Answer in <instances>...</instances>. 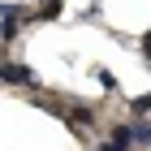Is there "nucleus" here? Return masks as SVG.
Segmentation results:
<instances>
[{"label": "nucleus", "instance_id": "obj_1", "mask_svg": "<svg viewBox=\"0 0 151 151\" xmlns=\"http://www.w3.org/2000/svg\"><path fill=\"white\" fill-rule=\"evenodd\" d=\"M26 17H35V13H26V4H4V9H0V43L17 39V30H22Z\"/></svg>", "mask_w": 151, "mask_h": 151}, {"label": "nucleus", "instance_id": "obj_2", "mask_svg": "<svg viewBox=\"0 0 151 151\" xmlns=\"http://www.w3.org/2000/svg\"><path fill=\"white\" fill-rule=\"evenodd\" d=\"M0 82H4V86H26V91H35V73H30V65H22V60H0Z\"/></svg>", "mask_w": 151, "mask_h": 151}, {"label": "nucleus", "instance_id": "obj_3", "mask_svg": "<svg viewBox=\"0 0 151 151\" xmlns=\"http://www.w3.org/2000/svg\"><path fill=\"white\" fill-rule=\"evenodd\" d=\"M60 4H65V0H43V9H35V22H56Z\"/></svg>", "mask_w": 151, "mask_h": 151}, {"label": "nucleus", "instance_id": "obj_4", "mask_svg": "<svg viewBox=\"0 0 151 151\" xmlns=\"http://www.w3.org/2000/svg\"><path fill=\"white\" fill-rule=\"evenodd\" d=\"M108 138L121 142V147H129V142H134V129H129V125H112V134H108Z\"/></svg>", "mask_w": 151, "mask_h": 151}, {"label": "nucleus", "instance_id": "obj_5", "mask_svg": "<svg viewBox=\"0 0 151 151\" xmlns=\"http://www.w3.org/2000/svg\"><path fill=\"white\" fill-rule=\"evenodd\" d=\"M129 112H134V116H151V91H147V95H138V99L129 104Z\"/></svg>", "mask_w": 151, "mask_h": 151}, {"label": "nucleus", "instance_id": "obj_6", "mask_svg": "<svg viewBox=\"0 0 151 151\" xmlns=\"http://www.w3.org/2000/svg\"><path fill=\"white\" fill-rule=\"evenodd\" d=\"M95 78H99V86H104V91H116V78H112V69H104V65H99V69H95Z\"/></svg>", "mask_w": 151, "mask_h": 151}, {"label": "nucleus", "instance_id": "obj_7", "mask_svg": "<svg viewBox=\"0 0 151 151\" xmlns=\"http://www.w3.org/2000/svg\"><path fill=\"white\" fill-rule=\"evenodd\" d=\"M95 151H129V147H121V142H112V138H104V142H95Z\"/></svg>", "mask_w": 151, "mask_h": 151}, {"label": "nucleus", "instance_id": "obj_8", "mask_svg": "<svg viewBox=\"0 0 151 151\" xmlns=\"http://www.w3.org/2000/svg\"><path fill=\"white\" fill-rule=\"evenodd\" d=\"M138 52H142V56L151 60V30H147V35H142V43H138Z\"/></svg>", "mask_w": 151, "mask_h": 151}]
</instances>
